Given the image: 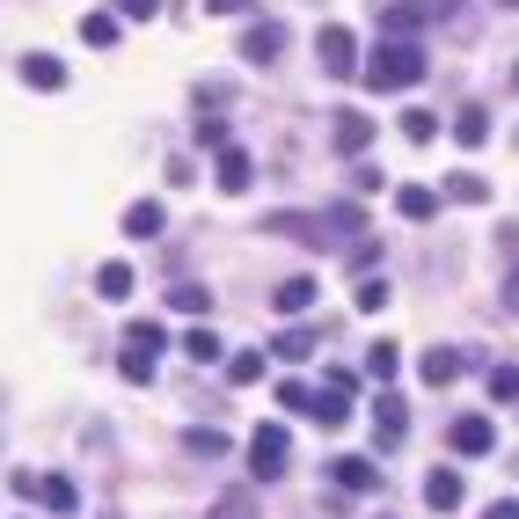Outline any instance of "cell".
<instances>
[{
	"label": "cell",
	"instance_id": "cell-31",
	"mask_svg": "<svg viewBox=\"0 0 519 519\" xmlns=\"http://www.w3.org/2000/svg\"><path fill=\"white\" fill-rule=\"evenodd\" d=\"M432 132H439L432 110H403V139H432Z\"/></svg>",
	"mask_w": 519,
	"mask_h": 519
},
{
	"label": "cell",
	"instance_id": "cell-17",
	"mask_svg": "<svg viewBox=\"0 0 519 519\" xmlns=\"http://www.w3.org/2000/svg\"><path fill=\"white\" fill-rule=\"evenodd\" d=\"M30 498H37V505H52V512H74V505H81V490L66 483V476H37Z\"/></svg>",
	"mask_w": 519,
	"mask_h": 519
},
{
	"label": "cell",
	"instance_id": "cell-39",
	"mask_svg": "<svg viewBox=\"0 0 519 519\" xmlns=\"http://www.w3.org/2000/svg\"><path fill=\"white\" fill-rule=\"evenodd\" d=\"M505 315H519V278H505Z\"/></svg>",
	"mask_w": 519,
	"mask_h": 519
},
{
	"label": "cell",
	"instance_id": "cell-41",
	"mask_svg": "<svg viewBox=\"0 0 519 519\" xmlns=\"http://www.w3.org/2000/svg\"><path fill=\"white\" fill-rule=\"evenodd\" d=\"M512 88H519V66H512Z\"/></svg>",
	"mask_w": 519,
	"mask_h": 519
},
{
	"label": "cell",
	"instance_id": "cell-2",
	"mask_svg": "<svg viewBox=\"0 0 519 519\" xmlns=\"http://www.w3.org/2000/svg\"><path fill=\"white\" fill-rule=\"evenodd\" d=\"M417 74H424L417 44H373V52H359V81H373V88H417Z\"/></svg>",
	"mask_w": 519,
	"mask_h": 519
},
{
	"label": "cell",
	"instance_id": "cell-22",
	"mask_svg": "<svg viewBox=\"0 0 519 519\" xmlns=\"http://www.w3.org/2000/svg\"><path fill=\"white\" fill-rule=\"evenodd\" d=\"M308 410H315L322 424H344V417H351V395H344V388H322V395H308Z\"/></svg>",
	"mask_w": 519,
	"mask_h": 519
},
{
	"label": "cell",
	"instance_id": "cell-40",
	"mask_svg": "<svg viewBox=\"0 0 519 519\" xmlns=\"http://www.w3.org/2000/svg\"><path fill=\"white\" fill-rule=\"evenodd\" d=\"M498 8H519V0H498Z\"/></svg>",
	"mask_w": 519,
	"mask_h": 519
},
{
	"label": "cell",
	"instance_id": "cell-29",
	"mask_svg": "<svg viewBox=\"0 0 519 519\" xmlns=\"http://www.w3.org/2000/svg\"><path fill=\"white\" fill-rule=\"evenodd\" d=\"M395 366H403V351H395L388 337H381V344H373V351H366V373H373V381H388V373H395Z\"/></svg>",
	"mask_w": 519,
	"mask_h": 519
},
{
	"label": "cell",
	"instance_id": "cell-5",
	"mask_svg": "<svg viewBox=\"0 0 519 519\" xmlns=\"http://www.w3.org/2000/svg\"><path fill=\"white\" fill-rule=\"evenodd\" d=\"M161 344H169V329H161V322H132L125 329V381H154Z\"/></svg>",
	"mask_w": 519,
	"mask_h": 519
},
{
	"label": "cell",
	"instance_id": "cell-4",
	"mask_svg": "<svg viewBox=\"0 0 519 519\" xmlns=\"http://www.w3.org/2000/svg\"><path fill=\"white\" fill-rule=\"evenodd\" d=\"M315 59H322V74L359 81V37H351L344 22H322V30H315Z\"/></svg>",
	"mask_w": 519,
	"mask_h": 519
},
{
	"label": "cell",
	"instance_id": "cell-37",
	"mask_svg": "<svg viewBox=\"0 0 519 519\" xmlns=\"http://www.w3.org/2000/svg\"><path fill=\"white\" fill-rule=\"evenodd\" d=\"M256 0H205V15H249Z\"/></svg>",
	"mask_w": 519,
	"mask_h": 519
},
{
	"label": "cell",
	"instance_id": "cell-1",
	"mask_svg": "<svg viewBox=\"0 0 519 519\" xmlns=\"http://www.w3.org/2000/svg\"><path fill=\"white\" fill-rule=\"evenodd\" d=\"M264 234H286V242H366V212L359 205H329V212H271Z\"/></svg>",
	"mask_w": 519,
	"mask_h": 519
},
{
	"label": "cell",
	"instance_id": "cell-34",
	"mask_svg": "<svg viewBox=\"0 0 519 519\" xmlns=\"http://www.w3.org/2000/svg\"><path fill=\"white\" fill-rule=\"evenodd\" d=\"M198 147H212V154L227 147V125H220V117H205V125H198Z\"/></svg>",
	"mask_w": 519,
	"mask_h": 519
},
{
	"label": "cell",
	"instance_id": "cell-8",
	"mask_svg": "<svg viewBox=\"0 0 519 519\" xmlns=\"http://www.w3.org/2000/svg\"><path fill=\"white\" fill-rule=\"evenodd\" d=\"M15 74H22V88H37V96H59V88H66V66L52 52H22Z\"/></svg>",
	"mask_w": 519,
	"mask_h": 519
},
{
	"label": "cell",
	"instance_id": "cell-18",
	"mask_svg": "<svg viewBox=\"0 0 519 519\" xmlns=\"http://www.w3.org/2000/svg\"><path fill=\"white\" fill-rule=\"evenodd\" d=\"M381 22H388V44H410V37H417V22H424V8H417V0H395Z\"/></svg>",
	"mask_w": 519,
	"mask_h": 519
},
{
	"label": "cell",
	"instance_id": "cell-36",
	"mask_svg": "<svg viewBox=\"0 0 519 519\" xmlns=\"http://www.w3.org/2000/svg\"><path fill=\"white\" fill-rule=\"evenodd\" d=\"M308 395H315L308 381H286V388H278V403H286V410H308Z\"/></svg>",
	"mask_w": 519,
	"mask_h": 519
},
{
	"label": "cell",
	"instance_id": "cell-33",
	"mask_svg": "<svg viewBox=\"0 0 519 519\" xmlns=\"http://www.w3.org/2000/svg\"><path fill=\"white\" fill-rule=\"evenodd\" d=\"M183 446H191V454H205V461H220V454H227V439H220V432H191Z\"/></svg>",
	"mask_w": 519,
	"mask_h": 519
},
{
	"label": "cell",
	"instance_id": "cell-7",
	"mask_svg": "<svg viewBox=\"0 0 519 519\" xmlns=\"http://www.w3.org/2000/svg\"><path fill=\"white\" fill-rule=\"evenodd\" d=\"M329 483L351 490V498H366V490H381V468H373L366 454H344V461H329Z\"/></svg>",
	"mask_w": 519,
	"mask_h": 519
},
{
	"label": "cell",
	"instance_id": "cell-24",
	"mask_svg": "<svg viewBox=\"0 0 519 519\" xmlns=\"http://www.w3.org/2000/svg\"><path fill=\"white\" fill-rule=\"evenodd\" d=\"M96 293L103 300H132V264H103L96 271Z\"/></svg>",
	"mask_w": 519,
	"mask_h": 519
},
{
	"label": "cell",
	"instance_id": "cell-13",
	"mask_svg": "<svg viewBox=\"0 0 519 519\" xmlns=\"http://www.w3.org/2000/svg\"><path fill=\"white\" fill-rule=\"evenodd\" d=\"M424 505H432V512L461 505V476H454V468H432V476H424Z\"/></svg>",
	"mask_w": 519,
	"mask_h": 519
},
{
	"label": "cell",
	"instance_id": "cell-21",
	"mask_svg": "<svg viewBox=\"0 0 519 519\" xmlns=\"http://www.w3.org/2000/svg\"><path fill=\"white\" fill-rule=\"evenodd\" d=\"M205 519H256V483H242V490H227V498L212 505Z\"/></svg>",
	"mask_w": 519,
	"mask_h": 519
},
{
	"label": "cell",
	"instance_id": "cell-30",
	"mask_svg": "<svg viewBox=\"0 0 519 519\" xmlns=\"http://www.w3.org/2000/svg\"><path fill=\"white\" fill-rule=\"evenodd\" d=\"M490 403H519V366H490Z\"/></svg>",
	"mask_w": 519,
	"mask_h": 519
},
{
	"label": "cell",
	"instance_id": "cell-12",
	"mask_svg": "<svg viewBox=\"0 0 519 519\" xmlns=\"http://www.w3.org/2000/svg\"><path fill=\"white\" fill-rule=\"evenodd\" d=\"M212 176H220V191H249L256 154H249V147H220V169H212Z\"/></svg>",
	"mask_w": 519,
	"mask_h": 519
},
{
	"label": "cell",
	"instance_id": "cell-19",
	"mask_svg": "<svg viewBox=\"0 0 519 519\" xmlns=\"http://www.w3.org/2000/svg\"><path fill=\"white\" fill-rule=\"evenodd\" d=\"M417 373H424L432 388H446V381L461 373V351H446V344H439V351H424V366H417Z\"/></svg>",
	"mask_w": 519,
	"mask_h": 519
},
{
	"label": "cell",
	"instance_id": "cell-23",
	"mask_svg": "<svg viewBox=\"0 0 519 519\" xmlns=\"http://www.w3.org/2000/svg\"><path fill=\"white\" fill-rule=\"evenodd\" d=\"M264 366H271V351H234V359H227V381H234V388H249Z\"/></svg>",
	"mask_w": 519,
	"mask_h": 519
},
{
	"label": "cell",
	"instance_id": "cell-26",
	"mask_svg": "<svg viewBox=\"0 0 519 519\" xmlns=\"http://www.w3.org/2000/svg\"><path fill=\"white\" fill-rule=\"evenodd\" d=\"M439 191H446V198H461V205H483V198H490V183L461 169V176H446V183H439Z\"/></svg>",
	"mask_w": 519,
	"mask_h": 519
},
{
	"label": "cell",
	"instance_id": "cell-27",
	"mask_svg": "<svg viewBox=\"0 0 519 519\" xmlns=\"http://www.w3.org/2000/svg\"><path fill=\"white\" fill-rule=\"evenodd\" d=\"M183 351H191L198 366H212V359H220V337H212L205 322H191V329H183Z\"/></svg>",
	"mask_w": 519,
	"mask_h": 519
},
{
	"label": "cell",
	"instance_id": "cell-32",
	"mask_svg": "<svg viewBox=\"0 0 519 519\" xmlns=\"http://www.w3.org/2000/svg\"><path fill=\"white\" fill-rule=\"evenodd\" d=\"M359 308L373 315V308H388V286H381V271H373V278H359Z\"/></svg>",
	"mask_w": 519,
	"mask_h": 519
},
{
	"label": "cell",
	"instance_id": "cell-20",
	"mask_svg": "<svg viewBox=\"0 0 519 519\" xmlns=\"http://www.w3.org/2000/svg\"><path fill=\"white\" fill-rule=\"evenodd\" d=\"M315 344H322L315 329H308V322H293V329H286V337H278L271 351H278V359H315Z\"/></svg>",
	"mask_w": 519,
	"mask_h": 519
},
{
	"label": "cell",
	"instance_id": "cell-3",
	"mask_svg": "<svg viewBox=\"0 0 519 519\" xmlns=\"http://www.w3.org/2000/svg\"><path fill=\"white\" fill-rule=\"evenodd\" d=\"M286 461H293L286 424H256V439H249V476H256V483H278V476H286Z\"/></svg>",
	"mask_w": 519,
	"mask_h": 519
},
{
	"label": "cell",
	"instance_id": "cell-38",
	"mask_svg": "<svg viewBox=\"0 0 519 519\" xmlns=\"http://www.w3.org/2000/svg\"><path fill=\"white\" fill-rule=\"evenodd\" d=\"M483 519H519V505H512V498H498V505L483 512Z\"/></svg>",
	"mask_w": 519,
	"mask_h": 519
},
{
	"label": "cell",
	"instance_id": "cell-42",
	"mask_svg": "<svg viewBox=\"0 0 519 519\" xmlns=\"http://www.w3.org/2000/svg\"><path fill=\"white\" fill-rule=\"evenodd\" d=\"M381 519H388V512H381Z\"/></svg>",
	"mask_w": 519,
	"mask_h": 519
},
{
	"label": "cell",
	"instance_id": "cell-15",
	"mask_svg": "<svg viewBox=\"0 0 519 519\" xmlns=\"http://www.w3.org/2000/svg\"><path fill=\"white\" fill-rule=\"evenodd\" d=\"M454 139H461V147H490V110H483V103H461Z\"/></svg>",
	"mask_w": 519,
	"mask_h": 519
},
{
	"label": "cell",
	"instance_id": "cell-16",
	"mask_svg": "<svg viewBox=\"0 0 519 519\" xmlns=\"http://www.w3.org/2000/svg\"><path fill=\"white\" fill-rule=\"evenodd\" d=\"M315 293H322L315 278H286V286H278L271 300H278V315H308V308H315Z\"/></svg>",
	"mask_w": 519,
	"mask_h": 519
},
{
	"label": "cell",
	"instance_id": "cell-10",
	"mask_svg": "<svg viewBox=\"0 0 519 519\" xmlns=\"http://www.w3.org/2000/svg\"><path fill=\"white\" fill-rule=\"evenodd\" d=\"M329 139H337V154H366V139H373V117H366V110H337Z\"/></svg>",
	"mask_w": 519,
	"mask_h": 519
},
{
	"label": "cell",
	"instance_id": "cell-35",
	"mask_svg": "<svg viewBox=\"0 0 519 519\" xmlns=\"http://www.w3.org/2000/svg\"><path fill=\"white\" fill-rule=\"evenodd\" d=\"M154 8H161V0H117V8H110V15H125V22H147Z\"/></svg>",
	"mask_w": 519,
	"mask_h": 519
},
{
	"label": "cell",
	"instance_id": "cell-28",
	"mask_svg": "<svg viewBox=\"0 0 519 519\" xmlns=\"http://www.w3.org/2000/svg\"><path fill=\"white\" fill-rule=\"evenodd\" d=\"M81 44H96V52H110V44H117V15H88V22H81Z\"/></svg>",
	"mask_w": 519,
	"mask_h": 519
},
{
	"label": "cell",
	"instance_id": "cell-9",
	"mask_svg": "<svg viewBox=\"0 0 519 519\" xmlns=\"http://www.w3.org/2000/svg\"><path fill=\"white\" fill-rule=\"evenodd\" d=\"M490 446H498V432H490V417H476V410H468V417H454V454H461V461L490 454Z\"/></svg>",
	"mask_w": 519,
	"mask_h": 519
},
{
	"label": "cell",
	"instance_id": "cell-25",
	"mask_svg": "<svg viewBox=\"0 0 519 519\" xmlns=\"http://www.w3.org/2000/svg\"><path fill=\"white\" fill-rule=\"evenodd\" d=\"M403 395H381V403H373V424H381V439H403Z\"/></svg>",
	"mask_w": 519,
	"mask_h": 519
},
{
	"label": "cell",
	"instance_id": "cell-11",
	"mask_svg": "<svg viewBox=\"0 0 519 519\" xmlns=\"http://www.w3.org/2000/svg\"><path fill=\"white\" fill-rule=\"evenodd\" d=\"M161 227H169V212H161V198H139V205H125V234H132V242H154Z\"/></svg>",
	"mask_w": 519,
	"mask_h": 519
},
{
	"label": "cell",
	"instance_id": "cell-14",
	"mask_svg": "<svg viewBox=\"0 0 519 519\" xmlns=\"http://www.w3.org/2000/svg\"><path fill=\"white\" fill-rule=\"evenodd\" d=\"M395 212H403V220H432L439 191H432V183H403V191H395Z\"/></svg>",
	"mask_w": 519,
	"mask_h": 519
},
{
	"label": "cell",
	"instance_id": "cell-6",
	"mask_svg": "<svg viewBox=\"0 0 519 519\" xmlns=\"http://www.w3.org/2000/svg\"><path fill=\"white\" fill-rule=\"evenodd\" d=\"M278 52H286V22H249L242 30V59L249 66H271Z\"/></svg>",
	"mask_w": 519,
	"mask_h": 519
}]
</instances>
